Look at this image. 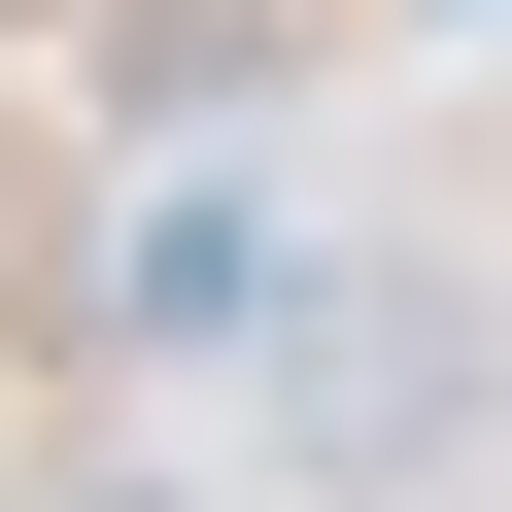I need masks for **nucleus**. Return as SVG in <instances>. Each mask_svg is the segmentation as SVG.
I'll return each instance as SVG.
<instances>
[{"label":"nucleus","instance_id":"1","mask_svg":"<svg viewBox=\"0 0 512 512\" xmlns=\"http://www.w3.org/2000/svg\"><path fill=\"white\" fill-rule=\"evenodd\" d=\"M478 274H410V239H342V274L274 308V342H239V444H274L308 512H410V478H478Z\"/></svg>","mask_w":512,"mask_h":512}]
</instances>
